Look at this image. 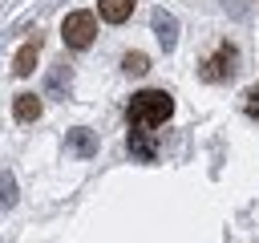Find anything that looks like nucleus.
I'll list each match as a JSON object with an SVG mask.
<instances>
[{"label": "nucleus", "mask_w": 259, "mask_h": 243, "mask_svg": "<svg viewBox=\"0 0 259 243\" xmlns=\"http://www.w3.org/2000/svg\"><path fill=\"white\" fill-rule=\"evenodd\" d=\"M32 65H36V40H32V45H24V49L12 57V73H16V77H24V73H32Z\"/></svg>", "instance_id": "7"}, {"label": "nucleus", "mask_w": 259, "mask_h": 243, "mask_svg": "<svg viewBox=\"0 0 259 243\" xmlns=\"http://www.w3.org/2000/svg\"><path fill=\"white\" fill-rule=\"evenodd\" d=\"M150 134H154V130H134V126H130V150H134L138 158H146V162H150V158L158 154V150H154V138H150Z\"/></svg>", "instance_id": "6"}, {"label": "nucleus", "mask_w": 259, "mask_h": 243, "mask_svg": "<svg viewBox=\"0 0 259 243\" xmlns=\"http://www.w3.org/2000/svg\"><path fill=\"white\" fill-rule=\"evenodd\" d=\"M134 4H138V0H97V12H101V20L121 24V20H130Z\"/></svg>", "instance_id": "4"}, {"label": "nucleus", "mask_w": 259, "mask_h": 243, "mask_svg": "<svg viewBox=\"0 0 259 243\" xmlns=\"http://www.w3.org/2000/svg\"><path fill=\"white\" fill-rule=\"evenodd\" d=\"M243 109H247L251 117H259V81H255V85L243 93Z\"/></svg>", "instance_id": "9"}, {"label": "nucleus", "mask_w": 259, "mask_h": 243, "mask_svg": "<svg viewBox=\"0 0 259 243\" xmlns=\"http://www.w3.org/2000/svg\"><path fill=\"white\" fill-rule=\"evenodd\" d=\"M121 69L134 73V77H142V73L150 69V57H146V53H125V57H121Z\"/></svg>", "instance_id": "8"}, {"label": "nucleus", "mask_w": 259, "mask_h": 243, "mask_svg": "<svg viewBox=\"0 0 259 243\" xmlns=\"http://www.w3.org/2000/svg\"><path fill=\"white\" fill-rule=\"evenodd\" d=\"M170 113H174V97H170L166 89H138V93L130 97V105H125V117H130L134 130H154V126H162Z\"/></svg>", "instance_id": "1"}, {"label": "nucleus", "mask_w": 259, "mask_h": 243, "mask_svg": "<svg viewBox=\"0 0 259 243\" xmlns=\"http://www.w3.org/2000/svg\"><path fill=\"white\" fill-rule=\"evenodd\" d=\"M235 69H239V49H235V40H219V45L202 57L198 77H202V81H210V85H219V81H231V77H235Z\"/></svg>", "instance_id": "2"}, {"label": "nucleus", "mask_w": 259, "mask_h": 243, "mask_svg": "<svg viewBox=\"0 0 259 243\" xmlns=\"http://www.w3.org/2000/svg\"><path fill=\"white\" fill-rule=\"evenodd\" d=\"M61 36H65V45H69V49H89V45H93V36H97V16H93V12H85V8L69 12V16H65V24H61Z\"/></svg>", "instance_id": "3"}, {"label": "nucleus", "mask_w": 259, "mask_h": 243, "mask_svg": "<svg viewBox=\"0 0 259 243\" xmlns=\"http://www.w3.org/2000/svg\"><path fill=\"white\" fill-rule=\"evenodd\" d=\"M12 113H16V122H36V117H40V97H32V93H16Z\"/></svg>", "instance_id": "5"}]
</instances>
